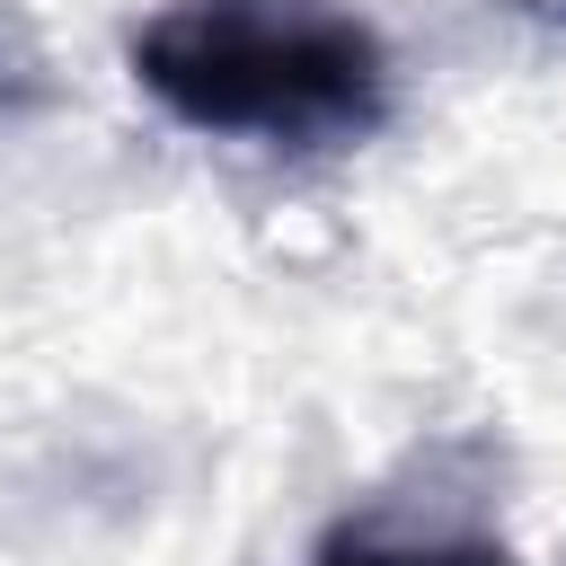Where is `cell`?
<instances>
[{"label": "cell", "instance_id": "2", "mask_svg": "<svg viewBox=\"0 0 566 566\" xmlns=\"http://www.w3.org/2000/svg\"><path fill=\"white\" fill-rule=\"evenodd\" d=\"M310 566H513V548L451 522H336Z\"/></svg>", "mask_w": 566, "mask_h": 566}, {"label": "cell", "instance_id": "1", "mask_svg": "<svg viewBox=\"0 0 566 566\" xmlns=\"http://www.w3.org/2000/svg\"><path fill=\"white\" fill-rule=\"evenodd\" d=\"M124 62L168 124L256 150H354L398 106V62L345 0H159Z\"/></svg>", "mask_w": 566, "mask_h": 566}]
</instances>
